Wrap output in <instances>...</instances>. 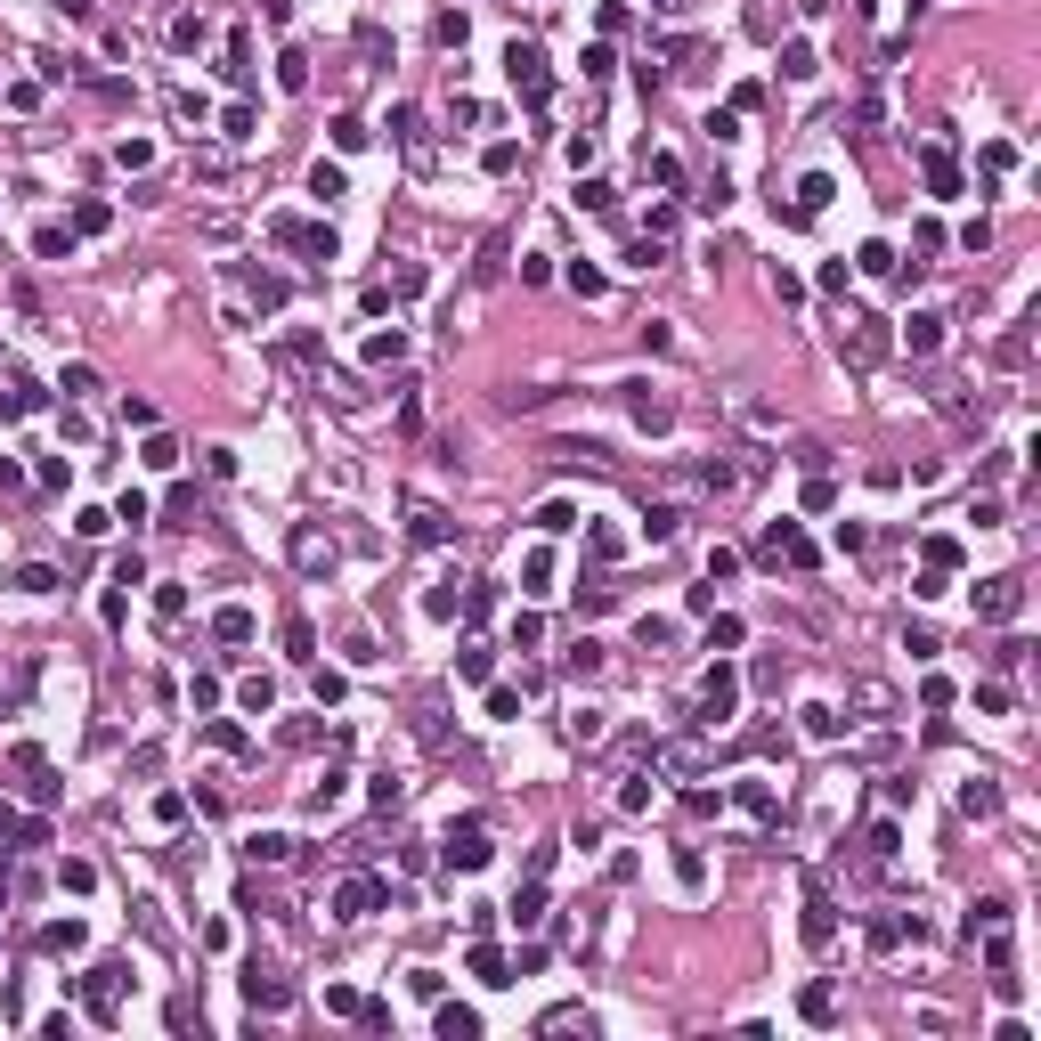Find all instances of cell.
Masks as SVG:
<instances>
[{
    "instance_id": "7",
    "label": "cell",
    "mask_w": 1041,
    "mask_h": 1041,
    "mask_svg": "<svg viewBox=\"0 0 1041 1041\" xmlns=\"http://www.w3.org/2000/svg\"><path fill=\"white\" fill-rule=\"evenodd\" d=\"M627 415L643 423V432H667V423H676V407H667L651 383H627Z\"/></svg>"
},
{
    "instance_id": "21",
    "label": "cell",
    "mask_w": 1041,
    "mask_h": 1041,
    "mask_svg": "<svg viewBox=\"0 0 1041 1041\" xmlns=\"http://www.w3.org/2000/svg\"><path fill=\"white\" fill-rule=\"evenodd\" d=\"M285 651H293V659H318V635H310V619H293V627H285Z\"/></svg>"
},
{
    "instance_id": "10",
    "label": "cell",
    "mask_w": 1041,
    "mask_h": 1041,
    "mask_svg": "<svg viewBox=\"0 0 1041 1041\" xmlns=\"http://www.w3.org/2000/svg\"><path fill=\"white\" fill-rule=\"evenodd\" d=\"M375 903H383V887H375V879H350V887L334 895V911H342V920H366Z\"/></svg>"
},
{
    "instance_id": "4",
    "label": "cell",
    "mask_w": 1041,
    "mask_h": 1041,
    "mask_svg": "<svg viewBox=\"0 0 1041 1041\" xmlns=\"http://www.w3.org/2000/svg\"><path fill=\"white\" fill-rule=\"evenodd\" d=\"M1017 610H1025L1017 578H985V586H976V619H1017Z\"/></svg>"
},
{
    "instance_id": "24",
    "label": "cell",
    "mask_w": 1041,
    "mask_h": 1041,
    "mask_svg": "<svg viewBox=\"0 0 1041 1041\" xmlns=\"http://www.w3.org/2000/svg\"><path fill=\"white\" fill-rule=\"evenodd\" d=\"M310 196H326V204L342 196V171H334V163H318V171H310Z\"/></svg>"
},
{
    "instance_id": "2",
    "label": "cell",
    "mask_w": 1041,
    "mask_h": 1041,
    "mask_svg": "<svg viewBox=\"0 0 1041 1041\" xmlns=\"http://www.w3.org/2000/svg\"><path fill=\"white\" fill-rule=\"evenodd\" d=\"M293 570H301V578H326V570H334V537H326L318 521L293 529Z\"/></svg>"
},
{
    "instance_id": "14",
    "label": "cell",
    "mask_w": 1041,
    "mask_h": 1041,
    "mask_svg": "<svg viewBox=\"0 0 1041 1041\" xmlns=\"http://www.w3.org/2000/svg\"><path fill=\"white\" fill-rule=\"evenodd\" d=\"M212 635H220V643H253V610H220Z\"/></svg>"
},
{
    "instance_id": "9",
    "label": "cell",
    "mask_w": 1041,
    "mask_h": 1041,
    "mask_svg": "<svg viewBox=\"0 0 1041 1041\" xmlns=\"http://www.w3.org/2000/svg\"><path fill=\"white\" fill-rule=\"evenodd\" d=\"M244 1001H253V1009H285L293 985H285V976H269V968H253V976H244Z\"/></svg>"
},
{
    "instance_id": "13",
    "label": "cell",
    "mask_w": 1041,
    "mask_h": 1041,
    "mask_svg": "<svg viewBox=\"0 0 1041 1041\" xmlns=\"http://www.w3.org/2000/svg\"><path fill=\"white\" fill-rule=\"evenodd\" d=\"M537 1033H594V1009H554V1017H537Z\"/></svg>"
},
{
    "instance_id": "22",
    "label": "cell",
    "mask_w": 1041,
    "mask_h": 1041,
    "mask_svg": "<svg viewBox=\"0 0 1041 1041\" xmlns=\"http://www.w3.org/2000/svg\"><path fill=\"white\" fill-rule=\"evenodd\" d=\"M936 342H944V318L920 310V318H911V350H936Z\"/></svg>"
},
{
    "instance_id": "3",
    "label": "cell",
    "mask_w": 1041,
    "mask_h": 1041,
    "mask_svg": "<svg viewBox=\"0 0 1041 1041\" xmlns=\"http://www.w3.org/2000/svg\"><path fill=\"white\" fill-rule=\"evenodd\" d=\"M505 74H513V90L545 98V49H537V41H513V49H505Z\"/></svg>"
},
{
    "instance_id": "18",
    "label": "cell",
    "mask_w": 1041,
    "mask_h": 1041,
    "mask_svg": "<svg viewBox=\"0 0 1041 1041\" xmlns=\"http://www.w3.org/2000/svg\"><path fill=\"white\" fill-rule=\"evenodd\" d=\"M830 928H838V920H830V903H806V944H814V952L830 944Z\"/></svg>"
},
{
    "instance_id": "5",
    "label": "cell",
    "mask_w": 1041,
    "mask_h": 1041,
    "mask_svg": "<svg viewBox=\"0 0 1041 1041\" xmlns=\"http://www.w3.org/2000/svg\"><path fill=\"white\" fill-rule=\"evenodd\" d=\"M114 993H122V968H114V960L82 976V1001H90V1017H98V1025H114Z\"/></svg>"
},
{
    "instance_id": "6",
    "label": "cell",
    "mask_w": 1041,
    "mask_h": 1041,
    "mask_svg": "<svg viewBox=\"0 0 1041 1041\" xmlns=\"http://www.w3.org/2000/svg\"><path fill=\"white\" fill-rule=\"evenodd\" d=\"M757 554H765V562H798V570H814V545H806L798 529H789V521H773V529H765V545H757Z\"/></svg>"
},
{
    "instance_id": "20",
    "label": "cell",
    "mask_w": 1041,
    "mask_h": 1041,
    "mask_svg": "<svg viewBox=\"0 0 1041 1041\" xmlns=\"http://www.w3.org/2000/svg\"><path fill=\"white\" fill-rule=\"evenodd\" d=\"M277 82H285V90H301V82H310V57H301V49H285V57H277Z\"/></svg>"
},
{
    "instance_id": "11",
    "label": "cell",
    "mask_w": 1041,
    "mask_h": 1041,
    "mask_svg": "<svg viewBox=\"0 0 1041 1041\" xmlns=\"http://www.w3.org/2000/svg\"><path fill=\"white\" fill-rule=\"evenodd\" d=\"M326 350H318V334H293V342H277V366H293V375H310Z\"/></svg>"
},
{
    "instance_id": "16",
    "label": "cell",
    "mask_w": 1041,
    "mask_h": 1041,
    "mask_svg": "<svg viewBox=\"0 0 1041 1041\" xmlns=\"http://www.w3.org/2000/svg\"><path fill=\"white\" fill-rule=\"evenodd\" d=\"M407 521H415V537H423V545H440V537H448V513H440V505H415Z\"/></svg>"
},
{
    "instance_id": "12",
    "label": "cell",
    "mask_w": 1041,
    "mask_h": 1041,
    "mask_svg": "<svg viewBox=\"0 0 1041 1041\" xmlns=\"http://www.w3.org/2000/svg\"><path fill=\"white\" fill-rule=\"evenodd\" d=\"M724 708H732V676H724V667H716V676H708V684H700V716H708V724H716V716H724Z\"/></svg>"
},
{
    "instance_id": "17",
    "label": "cell",
    "mask_w": 1041,
    "mask_h": 1041,
    "mask_svg": "<svg viewBox=\"0 0 1041 1041\" xmlns=\"http://www.w3.org/2000/svg\"><path fill=\"white\" fill-rule=\"evenodd\" d=\"M0 838H25V846H49V830H41V822H17L9 806H0Z\"/></svg>"
},
{
    "instance_id": "15",
    "label": "cell",
    "mask_w": 1041,
    "mask_h": 1041,
    "mask_svg": "<svg viewBox=\"0 0 1041 1041\" xmlns=\"http://www.w3.org/2000/svg\"><path fill=\"white\" fill-rule=\"evenodd\" d=\"M432 1025H440V1041H472V1033H480V1017H472V1009H440Z\"/></svg>"
},
{
    "instance_id": "25",
    "label": "cell",
    "mask_w": 1041,
    "mask_h": 1041,
    "mask_svg": "<svg viewBox=\"0 0 1041 1041\" xmlns=\"http://www.w3.org/2000/svg\"><path fill=\"white\" fill-rule=\"evenodd\" d=\"M643 529H651V537H676V529H684V513H676V505H651V521H643Z\"/></svg>"
},
{
    "instance_id": "19",
    "label": "cell",
    "mask_w": 1041,
    "mask_h": 1041,
    "mask_svg": "<svg viewBox=\"0 0 1041 1041\" xmlns=\"http://www.w3.org/2000/svg\"><path fill=\"white\" fill-rule=\"evenodd\" d=\"M960 806H968V814H993V806H1001V789H993V781H968V789H960Z\"/></svg>"
},
{
    "instance_id": "23",
    "label": "cell",
    "mask_w": 1041,
    "mask_h": 1041,
    "mask_svg": "<svg viewBox=\"0 0 1041 1041\" xmlns=\"http://www.w3.org/2000/svg\"><path fill=\"white\" fill-rule=\"evenodd\" d=\"M472 976H488V985H513V976H505V960H497V952H488V944L472 952Z\"/></svg>"
},
{
    "instance_id": "8",
    "label": "cell",
    "mask_w": 1041,
    "mask_h": 1041,
    "mask_svg": "<svg viewBox=\"0 0 1041 1041\" xmlns=\"http://www.w3.org/2000/svg\"><path fill=\"white\" fill-rule=\"evenodd\" d=\"M448 863H456V871H480V863H488V830H480V822L448 830Z\"/></svg>"
},
{
    "instance_id": "1",
    "label": "cell",
    "mask_w": 1041,
    "mask_h": 1041,
    "mask_svg": "<svg viewBox=\"0 0 1041 1041\" xmlns=\"http://www.w3.org/2000/svg\"><path fill=\"white\" fill-rule=\"evenodd\" d=\"M838 358H846V366H879V358H887V326H879V318H846V326H838Z\"/></svg>"
}]
</instances>
